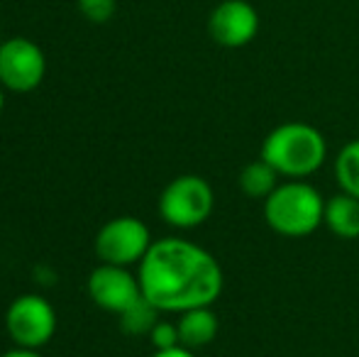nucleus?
I'll list each match as a JSON object with an SVG mask.
<instances>
[{
	"label": "nucleus",
	"mask_w": 359,
	"mask_h": 357,
	"mask_svg": "<svg viewBox=\"0 0 359 357\" xmlns=\"http://www.w3.org/2000/svg\"><path fill=\"white\" fill-rule=\"evenodd\" d=\"M279 177L281 174L276 172L274 167H271L269 162H264V159H257V162H250L242 167L240 172V179H237V184H240L242 194L250 196V198H257V201H266L271 194H274V189L279 186Z\"/></svg>",
	"instance_id": "12"
},
{
	"label": "nucleus",
	"mask_w": 359,
	"mask_h": 357,
	"mask_svg": "<svg viewBox=\"0 0 359 357\" xmlns=\"http://www.w3.org/2000/svg\"><path fill=\"white\" fill-rule=\"evenodd\" d=\"M213 203L215 196L208 181L196 174H184L164 186L159 196V215L171 228L191 230L210 218Z\"/></svg>",
	"instance_id": "4"
},
{
	"label": "nucleus",
	"mask_w": 359,
	"mask_h": 357,
	"mask_svg": "<svg viewBox=\"0 0 359 357\" xmlns=\"http://www.w3.org/2000/svg\"><path fill=\"white\" fill-rule=\"evenodd\" d=\"M5 330L15 345L39 350L57 333V311L44 296L22 294L5 311Z\"/></svg>",
	"instance_id": "6"
},
{
	"label": "nucleus",
	"mask_w": 359,
	"mask_h": 357,
	"mask_svg": "<svg viewBox=\"0 0 359 357\" xmlns=\"http://www.w3.org/2000/svg\"><path fill=\"white\" fill-rule=\"evenodd\" d=\"M151 357H196V355H194V350L179 345V348H171V350H156Z\"/></svg>",
	"instance_id": "17"
},
{
	"label": "nucleus",
	"mask_w": 359,
	"mask_h": 357,
	"mask_svg": "<svg viewBox=\"0 0 359 357\" xmlns=\"http://www.w3.org/2000/svg\"><path fill=\"white\" fill-rule=\"evenodd\" d=\"M325 201L316 186L301 179L284 181L264 201V220L284 238H306L323 225Z\"/></svg>",
	"instance_id": "3"
},
{
	"label": "nucleus",
	"mask_w": 359,
	"mask_h": 357,
	"mask_svg": "<svg viewBox=\"0 0 359 357\" xmlns=\"http://www.w3.org/2000/svg\"><path fill=\"white\" fill-rule=\"evenodd\" d=\"M259 32V13L250 0H220L208 15V34L225 49L247 47Z\"/></svg>",
	"instance_id": "8"
},
{
	"label": "nucleus",
	"mask_w": 359,
	"mask_h": 357,
	"mask_svg": "<svg viewBox=\"0 0 359 357\" xmlns=\"http://www.w3.org/2000/svg\"><path fill=\"white\" fill-rule=\"evenodd\" d=\"M161 311L156 309L151 301H147L144 296H140L130 309H125L120 314V328L128 335H149V330L156 325Z\"/></svg>",
	"instance_id": "13"
},
{
	"label": "nucleus",
	"mask_w": 359,
	"mask_h": 357,
	"mask_svg": "<svg viewBox=\"0 0 359 357\" xmlns=\"http://www.w3.org/2000/svg\"><path fill=\"white\" fill-rule=\"evenodd\" d=\"M3 108H5V88L0 86V113H3Z\"/></svg>",
	"instance_id": "19"
},
{
	"label": "nucleus",
	"mask_w": 359,
	"mask_h": 357,
	"mask_svg": "<svg viewBox=\"0 0 359 357\" xmlns=\"http://www.w3.org/2000/svg\"><path fill=\"white\" fill-rule=\"evenodd\" d=\"M264 162H269L281 177L306 179L323 167L327 144L323 133L308 123H284L274 128L262 142Z\"/></svg>",
	"instance_id": "2"
},
{
	"label": "nucleus",
	"mask_w": 359,
	"mask_h": 357,
	"mask_svg": "<svg viewBox=\"0 0 359 357\" xmlns=\"http://www.w3.org/2000/svg\"><path fill=\"white\" fill-rule=\"evenodd\" d=\"M0 44H3V34H0Z\"/></svg>",
	"instance_id": "20"
},
{
	"label": "nucleus",
	"mask_w": 359,
	"mask_h": 357,
	"mask_svg": "<svg viewBox=\"0 0 359 357\" xmlns=\"http://www.w3.org/2000/svg\"><path fill=\"white\" fill-rule=\"evenodd\" d=\"M0 357H42V355H39V350H32V348H20V345H15L13 350H8V353H3Z\"/></svg>",
	"instance_id": "18"
},
{
	"label": "nucleus",
	"mask_w": 359,
	"mask_h": 357,
	"mask_svg": "<svg viewBox=\"0 0 359 357\" xmlns=\"http://www.w3.org/2000/svg\"><path fill=\"white\" fill-rule=\"evenodd\" d=\"M323 225L332 235L345 240L359 238V198L350 194H335L325 201V213H323Z\"/></svg>",
	"instance_id": "11"
},
{
	"label": "nucleus",
	"mask_w": 359,
	"mask_h": 357,
	"mask_svg": "<svg viewBox=\"0 0 359 357\" xmlns=\"http://www.w3.org/2000/svg\"><path fill=\"white\" fill-rule=\"evenodd\" d=\"M137 279L142 296L161 314L213 306L225 284L220 262L208 250L184 238L154 240L137 264Z\"/></svg>",
	"instance_id": "1"
},
{
	"label": "nucleus",
	"mask_w": 359,
	"mask_h": 357,
	"mask_svg": "<svg viewBox=\"0 0 359 357\" xmlns=\"http://www.w3.org/2000/svg\"><path fill=\"white\" fill-rule=\"evenodd\" d=\"M179 338H181V345L189 350H198V348H205L215 340L217 335V316L210 306H198V309H189L184 314H179Z\"/></svg>",
	"instance_id": "10"
},
{
	"label": "nucleus",
	"mask_w": 359,
	"mask_h": 357,
	"mask_svg": "<svg viewBox=\"0 0 359 357\" xmlns=\"http://www.w3.org/2000/svg\"><path fill=\"white\" fill-rule=\"evenodd\" d=\"M86 286H88V296L93 299L95 306L118 316L142 296L137 274H133L130 267H118V264L100 262L88 274Z\"/></svg>",
	"instance_id": "9"
},
{
	"label": "nucleus",
	"mask_w": 359,
	"mask_h": 357,
	"mask_svg": "<svg viewBox=\"0 0 359 357\" xmlns=\"http://www.w3.org/2000/svg\"><path fill=\"white\" fill-rule=\"evenodd\" d=\"M335 179L340 189L359 198V140H352L337 152L335 159Z\"/></svg>",
	"instance_id": "14"
},
{
	"label": "nucleus",
	"mask_w": 359,
	"mask_h": 357,
	"mask_svg": "<svg viewBox=\"0 0 359 357\" xmlns=\"http://www.w3.org/2000/svg\"><path fill=\"white\" fill-rule=\"evenodd\" d=\"M149 228L135 215H120L113 218L95 235V255L103 264H118V267H133L144 260L151 248Z\"/></svg>",
	"instance_id": "5"
},
{
	"label": "nucleus",
	"mask_w": 359,
	"mask_h": 357,
	"mask_svg": "<svg viewBox=\"0 0 359 357\" xmlns=\"http://www.w3.org/2000/svg\"><path fill=\"white\" fill-rule=\"evenodd\" d=\"M47 57L27 37H10L0 44V86L13 93H29L44 81Z\"/></svg>",
	"instance_id": "7"
},
{
	"label": "nucleus",
	"mask_w": 359,
	"mask_h": 357,
	"mask_svg": "<svg viewBox=\"0 0 359 357\" xmlns=\"http://www.w3.org/2000/svg\"><path fill=\"white\" fill-rule=\"evenodd\" d=\"M79 10L88 22L103 25L118 10V0H79Z\"/></svg>",
	"instance_id": "15"
},
{
	"label": "nucleus",
	"mask_w": 359,
	"mask_h": 357,
	"mask_svg": "<svg viewBox=\"0 0 359 357\" xmlns=\"http://www.w3.org/2000/svg\"><path fill=\"white\" fill-rule=\"evenodd\" d=\"M149 340H151V345H154V350L179 348V345H181L179 325L169 323V321H156V325L149 330Z\"/></svg>",
	"instance_id": "16"
}]
</instances>
